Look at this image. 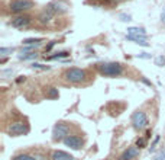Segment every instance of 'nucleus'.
Here are the masks:
<instances>
[{
	"label": "nucleus",
	"instance_id": "23",
	"mask_svg": "<svg viewBox=\"0 0 165 160\" xmlns=\"http://www.w3.org/2000/svg\"><path fill=\"white\" fill-rule=\"evenodd\" d=\"M154 160H165V151H164V150H161V151L155 156Z\"/></svg>",
	"mask_w": 165,
	"mask_h": 160
},
{
	"label": "nucleus",
	"instance_id": "14",
	"mask_svg": "<svg viewBox=\"0 0 165 160\" xmlns=\"http://www.w3.org/2000/svg\"><path fill=\"white\" fill-rule=\"evenodd\" d=\"M126 38H128L129 41H133V42H136V44H139V45H142V47H148V45H149V44L146 42V38L133 36V35H126Z\"/></svg>",
	"mask_w": 165,
	"mask_h": 160
},
{
	"label": "nucleus",
	"instance_id": "8",
	"mask_svg": "<svg viewBox=\"0 0 165 160\" xmlns=\"http://www.w3.org/2000/svg\"><path fill=\"white\" fill-rule=\"evenodd\" d=\"M31 16L29 15H19V16H16V18H13L12 19V26L13 28H18V29H23L25 26H28L29 23H31Z\"/></svg>",
	"mask_w": 165,
	"mask_h": 160
},
{
	"label": "nucleus",
	"instance_id": "6",
	"mask_svg": "<svg viewBox=\"0 0 165 160\" xmlns=\"http://www.w3.org/2000/svg\"><path fill=\"white\" fill-rule=\"evenodd\" d=\"M68 136V125L65 124H56L52 130V140L54 141H61Z\"/></svg>",
	"mask_w": 165,
	"mask_h": 160
},
{
	"label": "nucleus",
	"instance_id": "29",
	"mask_svg": "<svg viewBox=\"0 0 165 160\" xmlns=\"http://www.w3.org/2000/svg\"><path fill=\"white\" fill-rule=\"evenodd\" d=\"M139 57H141V58H149L151 56H149V54H146V53H142V54H139Z\"/></svg>",
	"mask_w": 165,
	"mask_h": 160
},
{
	"label": "nucleus",
	"instance_id": "22",
	"mask_svg": "<svg viewBox=\"0 0 165 160\" xmlns=\"http://www.w3.org/2000/svg\"><path fill=\"white\" fill-rule=\"evenodd\" d=\"M33 69H39V70H49L48 66H44V64H38V63H33L32 64Z\"/></svg>",
	"mask_w": 165,
	"mask_h": 160
},
{
	"label": "nucleus",
	"instance_id": "20",
	"mask_svg": "<svg viewBox=\"0 0 165 160\" xmlns=\"http://www.w3.org/2000/svg\"><path fill=\"white\" fill-rule=\"evenodd\" d=\"M13 160H36V159L32 157V156H29V154H19V156H16Z\"/></svg>",
	"mask_w": 165,
	"mask_h": 160
},
{
	"label": "nucleus",
	"instance_id": "1",
	"mask_svg": "<svg viewBox=\"0 0 165 160\" xmlns=\"http://www.w3.org/2000/svg\"><path fill=\"white\" fill-rule=\"evenodd\" d=\"M97 70L103 76H109V77H116L122 74L123 67L120 63H100L97 64Z\"/></svg>",
	"mask_w": 165,
	"mask_h": 160
},
{
	"label": "nucleus",
	"instance_id": "25",
	"mask_svg": "<svg viewBox=\"0 0 165 160\" xmlns=\"http://www.w3.org/2000/svg\"><path fill=\"white\" fill-rule=\"evenodd\" d=\"M155 64L156 66H164L165 64V57H158L155 60Z\"/></svg>",
	"mask_w": 165,
	"mask_h": 160
},
{
	"label": "nucleus",
	"instance_id": "16",
	"mask_svg": "<svg viewBox=\"0 0 165 160\" xmlns=\"http://www.w3.org/2000/svg\"><path fill=\"white\" fill-rule=\"evenodd\" d=\"M41 42H44L42 38H28V39L23 41L25 45H36V44H41Z\"/></svg>",
	"mask_w": 165,
	"mask_h": 160
},
{
	"label": "nucleus",
	"instance_id": "28",
	"mask_svg": "<svg viewBox=\"0 0 165 160\" xmlns=\"http://www.w3.org/2000/svg\"><path fill=\"white\" fill-rule=\"evenodd\" d=\"M161 21L165 25V7H164V10H162V13H161Z\"/></svg>",
	"mask_w": 165,
	"mask_h": 160
},
{
	"label": "nucleus",
	"instance_id": "7",
	"mask_svg": "<svg viewBox=\"0 0 165 160\" xmlns=\"http://www.w3.org/2000/svg\"><path fill=\"white\" fill-rule=\"evenodd\" d=\"M64 144L73 150H80L83 147L84 141H83V138L78 137V136H67V137L64 138Z\"/></svg>",
	"mask_w": 165,
	"mask_h": 160
},
{
	"label": "nucleus",
	"instance_id": "19",
	"mask_svg": "<svg viewBox=\"0 0 165 160\" xmlns=\"http://www.w3.org/2000/svg\"><path fill=\"white\" fill-rule=\"evenodd\" d=\"M13 51H15V48H6V47H1V48H0V56L4 57V56H7V54H12Z\"/></svg>",
	"mask_w": 165,
	"mask_h": 160
},
{
	"label": "nucleus",
	"instance_id": "27",
	"mask_svg": "<svg viewBox=\"0 0 165 160\" xmlns=\"http://www.w3.org/2000/svg\"><path fill=\"white\" fill-rule=\"evenodd\" d=\"M110 4H117V3H122V1H125V0H107Z\"/></svg>",
	"mask_w": 165,
	"mask_h": 160
},
{
	"label": "nucleus",
	"instance_id": "21",
	"mask_svg": "<svg viewBox=\"0 0 165 160\" xmlns=\"http://www.w3.org/2000/svg\"><path fill=\"white\" fill-rule=\"evenodd\" d=\"M145 146H146V138H138V140H136V147L143 149Z\"/></svg>",
	"mask_w": 165,
	"mask_h": 160
},
{
	"label": "nucleus",
	"instance_id": "24",
	"mask_svg": "<svg viewBox=\"0 0 165 160\" xmlns=\"http://www.w3.org/2000/svg\"><path fill=\"white\" fill-rule=\"evenodd\" d=\"M119 18H120L122 21H123V22H128V21H132V19H131V15H125V13H120V15H119Z\"/></svg>",
	"mask_w": 165,
	"mask_h": 160
},
{
	"label": "nucleus",
	"instance_id": "13",
	"mask_svg": "<svg viewBox=\"0 0 165 160\" xmlns=\"http://www.w3.org/2000/svg\"><path fill=\"white\" fill-rule=\"evenodd\" d=\"M128 35L146 38V31H145L143 28H139V26H131V28H128Z\"/></svg>",
	"mask_w": 165,
	"mask_h": 160
},
{
	"label": "nucleus",
	"instance_id": "30",
	"mask_svg": "<svg viewBox=\"0 0 165 160\" xmlns=\"http://www.w3.org/2000/svg\"><path fill=\"white\" fill-rule=\"evenodd\" d=\"M54 44H55V42H51V44H49V45L46 47V48H45V53H46V51H49V50H51V48H52V47H54Z\"/></svg>",
	"mask_w": 165,
	"mask_h": 160
},
{
	"label": "nucleus",
	"instance_id": "9",
	"mask_svg": "<svg viewBox=\"0 0 165 160\" xmlns=\"http://www.w3.org/2000/svg\"><path fill=\"white\" fill-rule=\"evenodd\" d=\"M46 9H49L54 15H56V13H65V12L68 10V6H67L62 0H54V1H51V3L46 6Z\"/></svg>",
	"mask_w": 165,
	"mask_h": 160
},
{
	"label": "nucleus",
	"instance_id": "17",
	"mask_svg": "<svg viewBox=\"0 0 165 160\" xmlns=\"http://www.w3.org/2000/svg\"><path fill=\"white\" fill-rule=\"evenodd\" d=\"M70 56V53L68 51H62V53H56L54 56H49L48 60H56V58H64V57H68Z\"/></svg>",
	"mask_w": 165,
	"mask_h": 160
},
{
	"label": "nucleus",
	"instance_id": "5",
	"mask_svg": "<svg viewBox=\"0 0 165 160\" xmlns=\"http://www.w3.org/2000/svg\"><path fill=\"white\" fill-rule=\"evenodd\" d=\"M132 124L133 127L136 128V130H143V128H146L148 127V124H149V121H148V116H146V114L145 112H142V111H138V112H135L132 116Z\"/></svg>",
	"mask_w": 165,
	"mask_h": 160
},
{
	"label": "nucleus",
	"instance_id": "10",
	"mask_svg": "<svg viewBox=\"0 0 165 160\" xmlns=\"http://www.w3.org/2000/svg\"><path fill=\"white\" fill-rule=\"evenodd\" d=\"M138 154H139V150L136 147H129L128 150H125V153L122 154L120 160H133Z\"/></svg>",
	"mask_w": 165,
	"mask_h": 160
},
{
	"label": "nucleus",
	"instance_id": "18",
	"mask_svg": "<svg viewBox=\"0 0 165 160\" xmlns=\"http://www.w3.org/2000/svg\"><path fill=\"white\" fill-rule=\"evenodd\" d=\"M46 96H48L49 99H56V98H58V90H56L55 87H51V89L48 90V93H46Z\"/></svg>",
	"mask_w": 165,
	"mask_h": 160
},
{
	"label": "nucleus",
	"instance_id": "3",
	"mask_svg": "<svg viewBox=\"0 0 165 160\" xmlns=\"http://www.w3.org/2000/svg\"><path fill=\"white\" fill-rule=\"evenodd\" d=\"M7 133L13 136V137H18V136H23V134H28L29 133V127L26 122L22 121H16V122H12L10 125L7 127Z\"/></svg>",
	"mask_w": 165,
	"mask_h": 160
},
{
	"label": "nucleus",
	"instance_id": "2",
	"mask_svg": "<svg viewBox=\"0 0 165 160\" xmlns=\"http://www.w3.org/2000/svg\"><path fill=\"white\" fill-rule=\"evenodd\" d=\"M87 77V73H86V70L83 69H68L64 73V79L67 81H70V83H81V81H84Z\"/></svg>",
	"mask_w": 165,
	"mask_h": 160
},
{
	"label": "nucleus",
	"instance_id": "4",
	"mask_svg": "<svg viewBox=\"0 0 165 160\" xmlns=\"http://www.w3.org/2000/svg\"><path fill=\"white\" fill-rule=\"evenodd\" d=\"M9 7H10L12 12H25V10H29L33 7V1L32 0H12L9 3Z\"/></svg>",
	"mask_w": 165,
	"mask_h": 160
},
{
	"label": "nucleus",
	"instance_id": "11",
	"mask_svg": "<svg viewBox=\"0 0 165 160\" xmlns=\"http://www.w3.org/2000/svg\"><path fill=\"white\" fill-rule=\"evenodd\" d=\"M54 16H55V15L49 10V9H45V10H42L41 13H39L38 19H39V22H41V23H49L51 21H52V18H54Z\"/></svg>",
	"mask_w": 165,
	"mask_h": 160
},
{
	"label": "nucleus",
	"instance_id": "12",
	"mask_svg": "<svg viewBox=\"0 0 165 160\" xmlns=\"http://www.w3.org/2000/svg\"><path fill=\"white\" fill-rule=\"evenodd\" d=\"M52 160H74V157L71 156V154H68L65 151H62V150H55L54 153H52Z\"/></svg>",
	"mask_w": 165,
	"mask_h": 160
},
{
	"label": "nucleus",
	"instance_id": "15",
	"mask_svg": "<svg viewBox=\"0 0 165 160\" xmlns=\"http://www.w3.org/2000/svg\"><path fill=\"white\" fill-rule=\"evenodd\" d=\"M19 60H23V61H26V60H33V58L38 57V54L33 51V53H19Z\"/></svg>",
	"mask_w": 165,
	"mask_h": 160
},
{
	"label": "nucleus",
	"instance_id": "26",
	"mask_svg": "<svg viewBox=\"0 0 165 160\" xmlns=\"http://www.w3.org/2000/svg\"><path fill=\"white\" fill-rule=\"evenodd\" d=\"M13 74V70H3L1 71V77H7V76H12Z\"/></svg>",
	"mask_w": 165,
	"mask_h": 160
}]
</instances>
